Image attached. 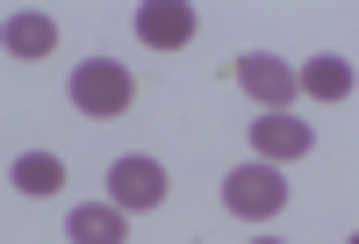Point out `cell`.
Returning a JSON list of instances; mask_svg holds the SVG:
<instances>
[{"label": "cell", "mask_w": 359, "mask_h": 244, "mask_svg": "<svg viewBox=\"0 0 359 244\" xmlns=\"http://www.w3.org/2000/svg\"><path fill=\"white\" fill-rule=\"evenodd\" d=\"M130 101H137V79L115 65V57H86V65H72V108L79 115L108 122V115H123Z\"/></svg>", "instance_id": "6da1fadb"}, {"label": "cell", "mask_w": 359, "mask_h": 244, "mask_svg": "<svg viewBox=\"0 0 359 244\" xmlns=\"http://www.w3.org/2000/svg\"><path fill=\"white\" fill-rule=\"evenodd\" d=\"M223 208L230 216H245V223H266V216H280L287 208V179H280V165H237L230 179H223Z\"/></svg>", "instance_id": "7a4b0ae2"}, {"label": "cell", "mask_w": 359, "mask_h": 244, "mask_svg": "<svg viewBox=\"0 0 359 244\" xmlns=\"http://www.w3.org/2000/svg\"><path fill=\"white\" fill-rule=\"evenodd\" d=\"M237 86H245L266 115L302 101V72H294L287 57H273V50H245V57H237Z\"/></svg>", "instance_id": "3957f363"}, {"label": "cell", "mask_w": 359, "mask_h": 244, "mask_svg": "<svg viewBox=\"0 0 359 244\" xmlns=\"http://www.w3.org/2000/svg\"><path fill=\"white\" fill-rule=\"evenodd\" d=\"M309 144H316V130L302 115H287V108H273V115H259L252 122V151L266 165H294V158H309Z\"/></svg>", "instance_id": "277c9868"}, {"label": "cell", "mask_w": 359, "mask_h": 244, "mask_svg": "<svg viewBox=\"0 0 359 244\" xmlns=\"http://www.w3.org/2000/svg\"><path fill=\"white\" fill-rule=\"evenodd\" d=\"M108 201L123 208V216H130V208H137V216H144V208H158V201H165V165H158V158H115Z\"/></svg>", "instance_id": "5b68a950"}, {"label": "cell", "mask_w": 359, "mask_h": 244, "mask_svg": "<svg viewBox=\"0 0 359 244\" xmlns=\"http://www.w3.org/2000/svg\"><path fill=\"white\" fill-rule=\"evenodd\" d=\"M194 8L187 0H151V8H137V36L151 43V50H187L194 43Z\"/></svg>", "instance_id": "8992f818"}, {"label": "cell", "mask_w": 359, "mask_h": 244, "mask_svg": "<svg viewBox=\"0 0 359 244\" xmlns=\"http://www.w3.org/2000/svg\"><path fill=\"white\" fill-rule=\"evenodd\" d=\"M130 237V216L115 201H79L72 208V244H123Z\"/></svg>", "instance_id": "52a82bcc"}, {"label": "cell", "mask_w": 359, "mask_h": 244, "mask_svg": "<svg viewBox=\"0 0 359 244\" xmlns=\"http://www.w3.org/2000/svg\"><path fill=\"white\" fill-rule=\"evenodd\" d=\"M50 43H57V22L50 15H36V8L8 15V57H50Z\"/></svg>", "instance_id": "ba28073f"}, {"label": "cell", "mask_w": 359, "mask_h": 244, "mask_svg": "<svg viewBox=\"0 0 359 244\" xmlns=\"http://www.w3.org/2000/svg\"><path fill=\"white\" fill-rule=\"evenodd\" d=\"M302 94H309V101H345V94H352V65L331 57V50L309 57V65H302Z\"/></svg>", "instance_id": "9c48e42d"}, {"label": "cell", "mask_w": 359, "mask_h": 244, "mask_svg": "<svg viewBox=\"0 0 359 244\" xmlns=\"http://www.w3.org/2000/svg\"><path fill=\"white\" fill-rule=\"evenodd\" d=\"M15 194H65V165L50 158V151H29V158H15Z\"/></svg>", "instance_id": "30bf717a"}, {"label": "cell", "mask_w": 359, "mask_h": 244, "mask_svg": "<svg viewBox=\"0 0 359 244\" xmlns=\"http://www.w3.org/2000/svg\"><path fill=\"white\" fill-rule=\"evenodd\" d=\"M259 244H280V237H259Z\"/></svg>", "instance_id": "8fae6325"}, {"label": "cell", "mask_w": 359, "mask_h": 244, "mask_svg": "<svg viewBox=\"0 0 359 244\" xmlns=\"http://www.w3.org/2000/svg\"><path fill=\"white\" fill-rule=\"evenodd\" d=\"M345 244H359V230H352V237H345Z\"/></svg>", "instance_id": "7c38bea8"}]
</instances>
